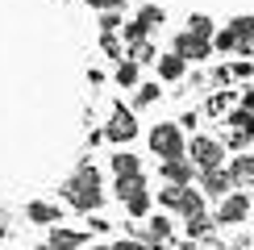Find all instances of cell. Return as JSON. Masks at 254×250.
I'll return each instance as SVG.
<instances>
[{
    "label": "cell",
    "instance_id": "1",
    "mask_svg": "<svg viewBox=\"0 0 254 250\" xmlns=\"http://www.w3.org/2000/svg\"><path fill=\"white\" fill-rule=\"evenodd\" d=\"M63 196H67V204L79 208V213L100 208V200H104V192H100V171H96V167H79V171L63 184Z\"/></svg>",
    "mask_w": 254,
    "mask_h": 250
},
{
    "label": "cell",
    "instance_id": "2",
    "mask_svg": "<svg viewBox=\"0 0 254 250\" xmlns=\"http://www.w3.org/2000/svg\"><path fill=\"white\" fill-rule=\"evenodd\" d=\"M146 142H150V154H158V159H179V154H188L184 129H179L175 121H158Z\"/></svg>",
    "mask_w": 254,
    "mask_h": 250
},
{
    "label": "cell",
    "instance_id": "3",
    "mask_svg": "<svg viewBox=\"0 0 254 250\" xmlns=\"http://www.w3.org/2000/svg\"><path fill=\"white\" fill-rule=\"evenodd\" d=\"M171 50H179L188 62H200V59H208V50H213V38L196 34V29H184V34H175Z\"/></svg>",
    "mask_w": 254,
    "mask_h": 250
},
{
    "label": "cell",
    "instance_id": "4",
    "mask_svg": "<svg viewBox=\"0 0 254 250\" xmlns=\"http://www.w3.org/2000/svg\"><path fill=\"white\" fill-rule=\"evenodd\" d=\"M188 159H192L196 167H221L225 163V146H221L217 138H192L188 142Z\"/></svg>",
    "mask_w": 254,
    "mask_h": 250
},
{
    "label": "cell",
    "instance_id": "5",
    "mask_svg": "<svg viewBox=\"0 0 254 250\" xmlns=\"http://www.w3.org/2000/svg\"><path fill=\"white\" fill-rule=\"evenodd\" d=\"M246 217H250V196H246V192L221 196V208H217V221H221V225H242Z\"/></svg>",
    "mask_w": 254,
    "mask_h": 250
},
{
    "label": "cell",
    "instance_id": "6",
    "mask_svg": "<svg viewBox=\"0 0 254 250\" xmlns=\"http://www.w3.org/2000/svg\"><path fill=\"white\" fill-rule=\"evenodd\" d=\"M137 133V121H133V113L125 109V104H117V109L109 113V125H104V138L109 142H129Z\"/></svg>",
    "mask_w": 254,
    "mask_h": 250
},
{
    "label": "cell",
    "instance_id": "7",
    "mask_svg": "<svg viewBox=\"0 0 254 250\" xmlns=\"http://www.w3.org/2000/svg\"><path fill=\"white\" fill-rule=\"evenodd\" d=\"M200 184H204L208 196H229V188H234V175L225 171V167H200Z\"/></svg>",
    "mask_w": 254,
    "mask_h": 250
},
{
    "label": "cell",
    "instance_id": "8",
    "mask_svg": "<svg viewBox=\"0 0 254 250\" xmlns=\"http://www.w3.org/2000/svg\"><path fill=\"white\" fill-rule=\"evenodd\" d=\"M163 180L167 184H192V159L188 154H179V159H163Z\"/></svg>",
    "mask_w": 254,
    "mask_h": 250
},
{
    "label": "cell",
    "instance_id": "9",
    "mask_svg": "<svg viewBox=\"0 0 254 250\" xmlns=\"http://www.w3.org/2000/svg\"><path fill=\"white\" fill-rule=\"evenodd\" d=\"M204 188H188L184 184V192H179V200H175V213H184V217H192V213H204Z\"/></svg>",
    "mask_w": 254,
    "mask_h": 250
},
{
    "label": "cell",
    "instance_id": "10",
    "mask_svg": "<svg viewBox=\"0 0 254 250\" xmlns=\"http://www.w3.org/2000/svg\"><path fill=\"white\" fill-rule=\"evenodd\" d=\"M113 192H117V200H133V196H142V192H146V175H142V171H133V175H117Z\"/></svg>",
    "mask_w": 254,
    "mask_h": 250
},
{
    "label": "cell",
    "instance_id": "11",
    "mask_svg": "<svg viewBox=\"0 0 254 250\" xmlns=\"http://www.w3.org/2000/svg\"><path fill=\"white\" fill-rule=\"evenodd\" d=\"M83 242H88L83 229H55L50 234V250H79Z\"/></svg>",
    "mask_w": 254,
    "mask_h": 250
},
{
    "label": "cell",
    "instance_id": "12",
    "mask_svg": "<svg viewBox=\"0 0 254 250\" xmlns=\"http://www.w3.org/2000/svg\"><path fill=\"white\" fill-rule=\"evenodd\" d=\"M229 29L238 34V50H242V55H254V17H238V21H229Z\"/></svg>",
    "mask_w": 254,
    "mask_h": 250
},
{
    "label": "cell",
    "instance_id": "13",
    "mask_svg": "<svg viewBox=\"0 0 254 250\" xmlns=\"http://www.w3.org/2000/svg\"><path fill=\"white\" fill-rule=\"evenodd\" d=\"M184 67H188V59L179 55V50H171V55L158 59V75H163L167 83H171V79H184Z\"/></svg>",
    "mask_w": 254,
    "mask_h": 250
},
{
    "label": "cell",
    "instance_id": "14",
    "mask_svg": "<svg viewBox=\"0 0 254 250\" xmlns=\"http://www.w3.org/2000/svg\"><path fill=\"white\" fill-rule=\"evenodd\" d=\"M229 175H234V184H250L254 180V154H238L229 163Z\"/></svg>",
    "mask_w": 254,
    "mask_h": 250
},
{
    "label": "cell",
    "instance_id": "15",
    "mask_svg": "<svg viewBox=\"0 0 254 250\" xmlns=\"http://www.w3.org/2000/svg\"><path fill=\"white\" fill-rule=\"evenodd\" d=\"M29 221L50 225V221H59V208H55V204H46V200H34V204H29Z\"/></svg>",
    "mask_w": 254,
    "mask_h": 250
},
{
    "label": "cell",
    "instance_id": "16",
    "mask_svg": "<svg viewBox=\"0 0 254 250\" xmlns=\"http://www.w3.org/2000/svg\"><path fill=\"white\" fill-rule=\"evenodd\" d=\"M150 21L146 17H137V21H129V25H125V42H129V46H137V42H146V34H150Z\"/></svg>",
    "mask_w": 254,
    "mask_h": 250
},
{
    "label": "cell",
    "instance_id": "17",
    "mask_svg": "<svg viewBox=\"0 0 254 250\" xmlns=\"http://www.w3.org/2000/svg\"><path fill=\"white\" fill-rule=\"evenodd\" d=\"M133 171H142L137 154H113V175H133Z\"/></svg>",
    "mask_w": 254,
    "mask_h": 250
},
{
    "label": "cell",
    "instance_id": "18",
    "mask_svg": "<svg viewBox=\"0 0 254 250\" xmlns=\"http://www.w3.org/2000/svg\"><path fill=\"white\" fill-rule=\"evenodd\" d=\"M146 234H150L154 242H163V238H171V221H167L163 213H158V217H146Z\"/></svg>",
    "mask_w": 254,
    "mask_h": 250
},
{
    "label": "cell",
    "instance_id": "19",
    "mask_svg": "<svg viewBox=\"0 0 254 250\" xmlns=\"http://www.w3.org/2000/svg\"><path fill=\"white\" fill-rule=\"evenodd\" d=\"M125 204H129V217H133V221H146V217H150V192L133 196V200H125Z\"/></svg>",
    "mask_w": 254,
    "mask_h": 250
},
{
    "label": "cell",
    "instance_id": "20",
    "mask_svg": "<svg viewBox=\"0 0 254 250\" xmlns=\"http://www.w3.org/2000/svg\"><path fill=\"white\" fill-rule=\"evenodd\" d=\"M117 83H121V88H133V83H137V59H129V62L117 67Z\"/></svg>",
    "mask_w": 254,
    "mask_h": 250
},
{
    "label": "cell",
    "instance_id": "21",
    "mask_svg": "<svg viewBox=\"0 0 254 250\" xmlns=\"http://www.w3.org/2000/svg\"><path fill=\"white\" fill-rule=\"evenodd\" d=\"M213 46H217V50H225V55H229V50H238V34H234V29H221V34L213 38Z\"/></svg>",
    "mask_w": 254,
    "mask_h": 250
},
{
    "label": "cell",
    "instance_id": "22",
    "mask_svg": "<svg viewBox=\"0 0 254 250\" xmlns=\"http://www.w3.org/2000/svg\"><path fill=\"white\" fill-rule=\"evenodd\" d=\"M204 229H208V217H204V213H192V217H188V238H204Z\"/></svg>",
    "mask_w": 254,
    "mask_h": 250
},
{
    "label": "cell",
    "instance_id": "23",
    "mask_svg": "<svg viewBox=\"0 0 254 250\" xmlns=\"http://www.w3.org/2000/svg\"><path fill=\"white\" fill-rule=\"evenodd\" d=\"M188 29H196V34H204V38H217V29H213V21H208V17H192V21H188Z\"/></svg>",
    "mask_w": 254,
    "mask_h": 250
},
{
    "label": "cell",
    "instance_id": "24",
    "mask_svg": "<svg viewBox=\"0 0 254 250\" xmlns=\"http://www.w3.org/2000/svg\"><path fill=\"white\" fill-rule=\"evenodd\" d=\"M158 100V83H142V88H137V109H142V104H154Z\"/></svg>",
    "mask_w": 254,
    "mask_h": 250
},
{
    "label": "cell",
    "instance_id": "25",
    "mask_svg": "<svg viewBox=\"0 0 254 250\" xmlns=\"http://www.w3.org/2000/svg\"><path fill=\"white\" fill-rule=\"evenodd\" d=\"M129 59H137V62H150V59H154V46H150V42H137V46H129Z\"/></svg>",
    "mask_w": 254,
    "mask_h": 250
},
{
    "label": "cell",
    "instance_id": "26",
    "mask_svg": "<svg viewBox=\"0 0 254 250\" xmlns=\"http://www.w3.org/2000/svg\"><path fill=\"white\" fill-rule=\"evenodd\" d=\"M179 192H184V188H179V184H171V188H163V192H158V204H163V208H175V200H179Z\"/></svg>",
    "mask_w": 254,
    "mask_h": 250
},
{
    "label": "cell",
    "instance_id": "27",
    "mask_svg": "<svg viewBox=\"0 0 254 250\" xmlns=\"http://www.w3.org/2000/svg\"><path fill=\"white\" fill-rule=\"evenodd\" d=\"M100 46H104V55H113V59L121 55V42L113 38V29H104V34H100Z\"/></svg>",
    "mask_w": 254,
    "mask_h": 250
},
{
    "label": "cell",
    "instance_id": "28",
    "mask_svg": "<svg viewBox=\"0 0 254 250\" xmlns=\"http://www.w3.org/2000/svg\"><path fill=\"white\" fill-rule=\"evenodd\" d=\"M229 100H234L229 92H221V96H213V100H208V113H213V117H221V113L229 109Z\"/></svg>",
    "mask_w": 254,
    "mask_h": 250
},
{
    "label": "cell",
    "instance_id": "29",
    "mask_svg": "<svg viewBox=\"0 0 254 250\" xmlns=\"http://www.w3.org/2000/svg\"><path fill=\"white\" fill-rule=\"evenodd\" d=\"M137 17H146L150 25H163V8H158V4H142V13H137Z\"/></svg>",
    "mask_w": 254,
    "mask_h": 250
},
{
    "label": "cell",
    "instance_id": "30",
    "mask_svg": "<svg viewBox=\"0 0 254 250\" xmlns=\"http://www.w3.org/2000/svg\"><path fill=\"white\" fill-rule=\"evenodd\" d=\"M100 25H104V29H121V13H117V8H104Z\"/></svg>",
    "mask_w": 254,
    "mask_h": 250
},
{
    "label": "cell",
    "instance_id": "31",
    "mask_svg": "<svg viewBox=\"0 0 254 250\" xmlns=\"http://www.w3.org/2000/svg\"><path fill=\"white\" fill-rule=\"evenodd\" d=\"M229 79H234V67H217V71H213V83H217V88H221V83H229Z\"/></svg>",
    "mask_w": 254,
    "mask_h": 250
},
{
    "label": "cell",
    "instance_id": "32",
    "mask_svg": "<svg viewBox=\"0 0 254 250\" xmlns=\"http://www.w3.org/2000/svg\"><path fill=\"white\" fill-rule=\"evenodd\" d=\"M234 75L246 79V75H254V67H250V62H234Z\"/></svg>",
    "mask_w": 254,
    "mask_h": 250
},
{
    "label": "cell",
    "instance_id": "33",
    "mask_svg": "<svg viewBox=\"0 0 254 250\" xmlns=\"http://www.w3.org/2000/svg\"><path fill=\"white\" fill-rule=\"evenodd\" d=\"M242 109L254 113V88H242Z\"/></svg>",
    "mask_w": 254,
    "mask_h": 250
},
{
    "label": "cell",
    "instance_id": "34",
    "mask_svg": "<svg viewBox=\"0 0 254 250\" xmlns=\"http://www.w3.org/2000/svg\"><path fill=\"white\" fill-rule=\"evenodd\" d=\"M113 250H146V246H142V242H133V238H129V242H117Z\"/></svg>",
    "mask_w": 254,
    "mask_h": 250
},
{
    "label": "cell",
    "instance_id": "35",
    "mask_svg": "<svg viewBox=\"0 0 254 250\" xmlns=\"http://www.w3.org/2000/svg\"><path fill=\"white\" fill-rule=\"evenodd\" d=\"M92 4H96V8H121L125 0H92Z\"/></svg>",
    "mask_w": 254,
    "mask_h": 250
},
{
    "label": "cell",
    "instance_id": "36",
    "mask_svg": "<svg viewBox=\"0 0 254 250\" xmlns=\"http://www.w3.org/2000/svg\"><path fill=\"white\" fill-rule=\"evenodd\" d=\"M83 250H113V246H83Z\"/></svg>",
    "mask_w": 254,
    "mask_h": 250
}]
</instances>
